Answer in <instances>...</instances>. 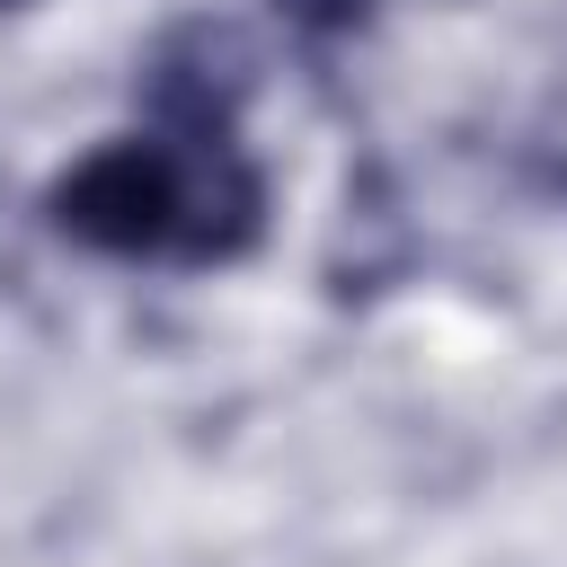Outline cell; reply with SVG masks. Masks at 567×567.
I'll return each mask as SVG.
<instances>
[{"label": "cell", "instance_id": "6da1fadb", "mask_svg": "<svg viewBox=\"0 0 567 567\" xmlns=\"http://www.w3.org/2000/svg\"><path fill=\"white\" fill-rule=\"evenodd\" d=\"M266 89V44L221 18V9H195V18H168L142 62H133V97L151 115L159 142L195 151V142H239V115L248 97Z\"/></svg>", "mask_w": 567, "mask_h": 567}, {"label": "cell", "instance_id": "7a4b0ae2", "mask_svg": "<svg viewBox=\"0 0 567 567\" xmlns=\"http://www.w3.org/2000/svg\"><path fill=\"white\" fill-rule=\"evenodd\" d=\"M44 221L97 257H177L186 230V151L177 142H106L89 159H71L44 186Z\"/></svg>", "mask_w": 567, "mask_h": 567}, {"label": "cell", "instance_id": "3957f363", "mask_svg": "<svg viewBox=\"0 0 567 567\" xmlns=\"http://www.w3.org/2000/svg\"><path fill=\"white\" fill-rule=\"evenodd\" d=\"M408 266H416V221H408L390 168L363 159V168L346 177V204H337V230H328L319 284H328V301H372V292H390Z\"/></svg>", "mask_w": 567, "mask_h": 567}, {"label": "cell", "instance_id": "277c9868", "mask_svg": "<svg viewBox=\"0 0 567 567\" xmlns=\"http://www.w3.org/2000/svg\"><path fill=\"white\" fill-rule=\"evenodd\" d=\"M266 239V177L239 142H195L186 151V230L177 257L186 266H230Z\"/></svg>", "mask_w": 567, "mask_h": 567}, {"label": "cell", "instance_id": "5b68a950", "mask_svg": "<svg viewBox=\"0 0 567 567\" xmlns=\"http://www.w3.org/2000/svg\"><path fill=\"white\" fill-rule=\"evenodd\" d=\"M284 27H301V35H354V27H372V0H266Z\"/></svg>", "mask_w": 567, "mask_h": 567}, {"label": "cell", "instance_id": "8992f818", "mask_svg": "<svg viewBox=\"0 0 567 567\" xmlns=\"http://www.w3.org/2000/svg\"><path fill=\"white\" fill-rule=\"evenodd\" d=\"M9 9H35V0H0V18H9Z\"/></svg>", "mask_w": 567, "mask_h": 567}]
</instances>
